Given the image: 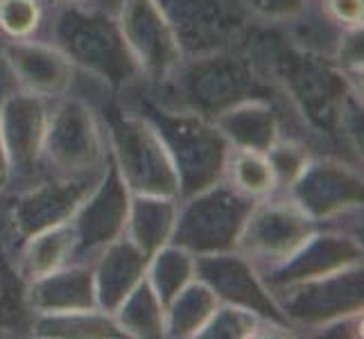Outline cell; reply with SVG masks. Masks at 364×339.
I'll use <instances>...</instances> for the list:
<instances>
[{
  "label": "cell",
  "mask_w": 364,
  "mask_h": 339,
  "mask_svg": "<svg viewBox=\"0 0 364 339\" xmlns=\"http://www.w3.org/2000/svg\"><path fill=\"white\" fill-rule=\"evenodd\" d=\"M272 59L287 95L312 127L321 134L340 131L350 95L344 72L317 53L283 43L272 50Z\"/></svg>",
  "instance_id": "1"
},
{
  "label": "cell",
  "mask_w": 364,
  "mask_h": 339,
  "mask_svg": "<svg viewBox=\"0 0 364 339\" xmlns=\"http://www.w3.org/2000/svg\"><path fill=\"white\" fill-rule=\"evenodd\" d=\"M145 118L154 124L177 170L179 195L193 197L215 185L227 168L229 143L210 120L197 113H174L147 107Z\"/></svg>",
  "instance_id": "2"
},
{
  "label": "cell",
  "mask_w": 364,
  "mask_h": 339,
  "mask_svg": "<svg viewBox=\"0 0 364 339\" xmlns=\"http://www.w3.org/2000/svg\"><path fill=\"white\" fill-rule=\"evenodd\" d=\"M114 163L134 195L177 197L179 179L154 124L118 107L107 109Z\"/></svg>",
  "instance_id": "3"
},
{
  "label": "cell",
  "mask_w": 364,
  "mask_h": 339,
  "mask_svg": "<svg viewBox=\"0 0 364 339\" xmlns=\"http://www.w3.org/2000/svg\"><path fill=\"white\" fill-rule=\"evenodd\" d=\"M262 93L265 89L251 61L227 48L197 55L177 75L181 104L206 120H215L220 113L245 99L265 97Z\"/></svg>",
  "instance_id": "4"
},
{
  "label": "cell",
  "mask_w": 364,
  "mask_h": 339,
  "mask_svg": "<svg viewBox=\"0 0 364 339\" xmlns=\"http://www.w3.org/2000/svg\"><path fill=\"white\" fill-rule=\"evenodd\" d=\"M57 39L70 61L97 75L114 89L136 77L138 66L114 18L75 7L66 9L57 21Z\"/></svg>",
  "instance_id": "5"
},
{
  "label": "cell",
  "mask_w": 364,
  "mask_h": 339,
  "mask_svg": "<svg viewBox=\"0 0 364 339\" xmlns=\"http://www.w3.org/2000/svg\"><path fill=\"white\" fill-rule=\"evenodd\" d=\"M188 199V206L177 212L170 242L197 256L233 251L254 208L251 197L215 183Z\"/></svg>",
  "instance_id": "6"
},
{
  "label": "cell",
  "mask_w": 364,
  "mask_h": 339,
  "mask_svg": "<svg viewBox=\"0 0 364 339\" xmlns=\"http://www.w3.org/2000/svg\"><path fill=\"white\" fill-rule=\"evenodd\" d=\"M287 321L306 325H326L362 312L364 276L353 265L340 271L315 276L269 290Z\"/></svg>",
  "instance_id": "7"
},
{
  "label": "cell",
  "mask_w": 364,
  "mask_h": 339,
  "mask_svg": "<svg viewBox=\"0 0 364 339\" xmlns=\"http://www.w3.org/2000/svg\"><path fill=\"white\" fill-rule=\"evenodd\" d=\"M118 28L138 70L161 82L179 66L181 48L156 0H122Z\"/></svg>",
  "instance_id": "8"
},
{
  "label": "cell",
  "mask_w": 364,
  "mask_h": 339,
  "mask_svg": "<svg viewBox=\"0 0 364 339\" xmlns=\"http://www.w3.org/2000/svg\"><path fill=\"white\" fill-rule=\"evenodd\" d=\"M195 276L210 287L218 301L222 298L224 303L242 308L256 317L269 319L276 325H283V328L290 323L279 303H276L269 287L258 279L245 258L233 256L231 251L197 256Z\"/></svg>",
  "instance_id": "9"
},
{
  "label": "cell",
  "mask_w": 364,
  "mask_h": 339,
  "mask_svg": "<svg viewBox=\"0 0 364 339\" xmlns=\"http://www.w3.org/2000/svg\"><path fill=\"white\" fill-rule=\"evenodd\" d=\"M294 204L312 220H326L362 204L360 174L333 158L306 161L292 181Z\"/></svg>",
  "instance_id": "10"
},
{
  "label": "cell",
  "mask_w": 364,
  "mask_h": 339,
  "mask_svg": "<svg viewBox=\"0 0 364 339\" xmlns=\"http://www.w3.org/2000/svg\"><path fill=\"white\" fill-rule=\"evenodd\" d=\"M129 202V188L120 177L116 163L111 161L102 181L91 188L73 217L75 247L80 251H93L118 240L127 229Z\"/></svg>",
  "instance_id": "11"
},
{
  "label": "cell",
  "mask_w": 364,
  "mask_h": 339,
  "mask_svg": "<svg viewBox=\"0 0 364 339\" xmlns=\"http://www.w3.org/2000/svg\"><path fill=\"white\" fill-rule=\"evenodd\" d=\"M312 235L315 220L296 204H254L237 247L256 258L283 262Z\"/></svg>",
  "instance_id": "12"
},
{
  "label": "cell",
  "mask_w": 364,
  "mask_h": 339,
  "mask_svg": "<svg viewBox=\"0 0 364 339\" xmlns=\"http://www.w3.org/2000/svg\"><path fill=\"white\" fill-rule=\"evenodd\" d=\"M186 53L204 55L229 48L240 23L222 0H156Z\"/></svg>",
  "instance_id": "13"
},
{
  "label": "cell",
  "mask_w": 364,
  "mask_h": 339,
  "mask_svg": "<svg viewBox=\"0 0 364 339\" xmlns=\"http://www.w3.org/2000/svg\"><path fill=\"white\" fill-rule=\"evenodd\" d=\"M50 161L66 172H86L102 158V136L93 111L80 99H68L48 118L46 145Z\"/></svg>",
  "instance_id": "14"
},
{
  "label": "cell",
  "mask_w": 364,
  "mask_h": 339,
  "mask_svg": "<svg viewBox=\"0 0 364 339\" xmlns=\"http://www.w3.org/2000/svg\"><path fill=\"white\" fill-rule=\"evenodd\" d=\"M89 193L91 181L82 177L41 183L39 188L18 197L14 210H11V229H14L18 242L68 224Z\"/></svg>",
  "instance_id": "15"
},
{
  "label": "cell",
  "mask_w": 364,
  "mask_h": 339,
  "mask_svg": "<svg viewBox=\"0 0 364 339\" xmlns=\"http://www.w3.org/2000/svg\"><path fill=\"white\" fill-rule=\"evenodd\" d=\"M48 131V111L36 93H11L0 99V138L11 168L30 170L39 161Z\"/></svg>",
  "instance_id": "16"
},
{
  "label": "cell",
  "mask_w": 364,
  "mask_h": 339,
  "mask_svg": "<svg viewBox=\"0 0 364 339\" xmlns=\"http://www.w3.org/2000/svg\"><path fill=\"white\" fill-rule=\"evenodd\" d=\"M362 262V247L353 237L337 235V233H323L312 235L301 244L292 256H287L283 262H279L269 276L267 287L290 285L296 281L315 279V276H326L333 271H340L346 267H353Z\"/></svg>",
  "instance_id": "17"
},
{
  "label": "cell",
  "mask_w": 364,
  "mask_h": 339,
  "mask_svg": "<svg viewBox=\"0 0 364 339\" xmlns=\"http://www.w3.org/2000/svg\"><path fill=\"white\" fill-rule=\"evenodd\" d=\"M25 303L36 315H66V312L97 310L93 269L59 267L36 276L25 287Z\"/></svg>",
  "instance_id": "18"
},
{
  "label": "cell",
  "mask_w": 364,
  "mask_h": 339,
  "mask_svg": "<svg viewBox=\"0 0 364 339\" xmlns=\"http://www.w3.org/2000/svg\"><path fill=\"white\" fill-rule=\"evenodd\" d=\"M147 260L149 258L132 242V237L127 240L118 237L109 242L93 269L97 310L114 315V310L145 279Z\"/></svg>",
  "instance_id": "19"
},
{
  "label": "cell",
  "mask_w": 364,
  "mask_h": 339,
  "mask_svg": "<svg viewBox=\"0 0 364 339\" xmlns=\"http://www.w3.org/2000/svg\"><path fill=\"white\" fill-rule=\"evenodd\" d=\"M5 61L18 82L36 95L61 93L73 80L70 59L55 48L41 43H7L3 48Z\"/></svg>",
  "instance_id": "20"
},
{
  "label": "cell",
  "mask_w": 364,
  "mask_h": 339,
  "mask_svg": "<svg viewBox=\"0 0 364 339\" xmlns=\"http://www.w3.org/2000/svg\"><path fill=\"white\" fill-rule=\"evenodd\" d=\"M227 143L245 152L267 154L279 141V116L265 97L245 99L213 120Z\"/></svg>",
  "instance_id": "21"
},
{
  "label": "cell",
  "mask_w": 364,
  "mask_h": 339,
  "mask_svg": "<svg viewBox=\"0 0 364 339\" xmlns=\"http://www.w3.org/2000/svg\"><path fill=\"white\" fill-rule=\"evenodd\" d=\"M177 204L174 197L134 195L129 202V237L132 242L149 258L161 247L172 240L177 224Z\"/></svg>",
  "instance_id": "22"
},
{
  "label": "cell",
  "mask_w": 364,
  "mask_h": 339,
  "mask_svg": "<svg viewBox=\"0 0 364 339\" xmlns=\"http://www.w3.org/2000/svg\"><path fill=\"white\" fill-rule=\"evenodd\" d=\"M218 310V296L202 281H191L166 306L168 337H197Z\"/></svg>",
  "instance_id": "23"
},
{
  "label": "cell",
  "mask_w": 364,
  "mask_h": 339,
  "mask_svg": "<svg viewBox=\"0 0 364 339\" xmlns=\"http://www.w3.org/2000/svg\"><path fill=\"white\" fill-rule=\"evenodd\" d=\"M114 319L124 337L154 339L166 335V306L145 279L114 310Z\"/></svg>",
  "instance_id": "24"
},
{
  "label": "cell",
  "mask_w": 364,
  "mask_h": 339,
  "mask_svg": "<svg viewBox=\"0 0 364 339\" xmlns=\"http://www.w3.org/2000/svg\"><path fill=\"white\" fill-rule=\"evenodd\" d=\"M36 337H61V339H105L124 337L114 315L102 310L66 312V315H39L32 323Z\"/></svg>",
  "instance_id": "25"
},
{
  "label": "cell",
  "mask_w": 364,
  "mask_h": 339,
  "mask_svg": "<svg viewBox=\"0 0 364 339\" xmlns=\"http://www.w3.org/2000/svg\"><path fill=\"white\" fill-rule=\"evenodd\" d=\"M147 283L161 298L163 306L177 296L195 279V258L179 244H166L147 260Z\"/></svg>",
  "instance_id": "26"
},
{
  "label": "cell",
  "mask_w": 364,
  "mask_h": 339,
  "mask_svg": "<svg viewBox=\"0 0 364 339\" xmlns=\"http://www.w3.org/2000/svg\"><path fill=\"white\" fill-rule=\"evenodd\" d=\"M23 244V276H28L32 281L36 276L55 271L64 265V260L75 249V231L68 224H64L39 235H32Z\"/></svg>",
  "instance_id": "27"
},
{
  "label": "cell",
  "mask_w": 364,
  "mask_h": 339,
  "mask_svg": "<svg viewBox=\"0 0 364 339\" xmlns=\"http://www.w3.org/2000/svg\"><path fill=\"white\" fill-rule=\"evenodd\" d=\"M28 303H25V281L14 269L0 244V333L18 330L25 323Z\"/></svg>",
  "instance_id": "28"
},
{
  "label": "cell",
  "mask_w": 364,
  "mask_h": 339,
  "mask_svg": "<svg viewBox=\"0 0 364 339\" xmlns=\"http://www.w3.org/2000/svg\"><path fill=\"white\" fill-rule=\"evenodd\" d=\"M231 172H233L235 188L247 197L267 195L276 183V174L272 170V163L260 152H245V149H237L235 158L231 161Z\"/></svg>",
  "instance_id": "29"
},
{
  "label": "cell",
  "mask_w": 364,
  "mask_h": 339,
  "mask_svg": "<svg viewBox=\"0 0 364 339\" xmlns=\"http://www.w3.org/2000/svg\"><path fill=\"white\" fill-rule=\"evenodd\" d=\"M256 330V315L229 306L227 308H218L213 312V317L208 323L202 328L197 337H206V339H237V337H251Z\"/></svg>",
  "instance_id": "30"
},
{
  "label": "cell",
  "mask_w": 364,
  "mask_h": 339,
  "mask_svg": "<svg viewBox=\"0 0 364 339\" xmlns=\"http://www.w3.org/2000/svg\"><path fill=\"white\" fill-rule=\"evenodd\" d=\"M39 23L34 0H0V30L9 36H28Z\"/></svg>",
  "instance_id": "31"
},
{
  "label": "cell",
  "mask_w": 364,
  "mask_h": 339,
  "mask_svg": "<svg viewBox=\"0 0 364 339\" xmlns=\"http://www.w3.org/2000/svg\"><path fill=\"white\" fill-rule=\"evenodd\" d=\"M272 163V170L276 174V181H294V177L301 172V168L306 166V154L299 145H279L274 143L269 147V152L265 154Z\"/></svg>",
  "instance_id": "32"
},
{
  "label": "cell",
  "mask_w": 364,
  "mask_h": 339,
  "mask_svg": "<svg viewBox=\"0 0 364 339\" xmlns=\"http://www.w3.org/2000/svg\"><path fill=\"white\" fill-rule=\"evenodd\" d=\"M245 3L262 18H290L304 7V0H245Z\"/></svg>",
  "instance_id": "33"
},
{
  "label": "cell",
  "mask_w": 364,
  "mask_h": 339,
  "mask_svg": "<svg viewBox=\"0 0 364 339\" xmlns=\"http://www.w3.org/2000/svg\"><path fill=\"white\" fill-rule=\"evenodd\" d=\"M328 7L340 23L355 28L362 23V0H328Z\"/></svg>",
  "instance_id": "34"
},
{
  "label": "cell",
  "mask_w": 364,
  "mask_h": 339,
  "mask_svg": "<svg viewBox=\"0 0 364 339\" xmlns=\"http://www.w3.org/2000/svg\"><path fill=\"white\" fill-rule=\"evenodd\" d=\"M340 57L344 64L353 68H362V30H355L346 41H342Z\"/></svg>",
  "instance_id": "35"
},
{
  "label": "cell",
  "mask_w": 364,
  "mask_h": 339,
  "mask_svg": "<svg viewBox=\"0 0 364 339\" xmlns=\"http://www.w3.org/2000/svg\"><path fill=\"white\" fill-rule=\"evenodd\" d=\"M9 168H11V163H9V156L5 152V145H3V138H0V190L5 188L7 179H9Z\"/></svg>",
  "instance_id": "36"
}]
</instances>
